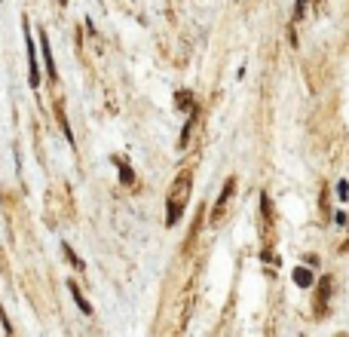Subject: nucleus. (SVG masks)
<instances>
[{
    "label": "nucleus",
    "instance_id": "f257e3e1",
    "mask_svg": "<svg viewBox=\"0 0 349 337\" xmlns=\"http://www.w3.org/2000/svg\"><path fill=\"white\" fill-rule=\"evenodd\" d=\"M190 187H193V175L190 169H181L169 187V196H166V227H175L187 209V199H190Z\"/></svg>",
    "mask_w": 349,
    "mask_h": 337
},
{
    "label": "nucleus",
    "instance_id": "f03ea898",
    "mask_svg": "<svg viewBox=\"0 0 349 337\" xmlns=\"http://www.w3.org/2000/svg\"><path fill=\"white\" fill-rule=\"evenodd\" d=\"M233 190H236V178H227V184H224V190H221V196H218V203H215V209H212V224H221V221H224L227 206H230V199H233Z\"/></svg>",
    "mask_w": 349,
    "mask_h": 337
},
{
    "label": "nucleus",
    "instance_id": "7ed1b4c3",
    "mask_svg": "<svg viewBox=\"0 0 349 337\" xmlns=\"http://www.w3.org/2000/svg\"><path fill=\"white\" fill-rule=\"evenodd\" d=\"M328 301H331V276H322V279H319V288H316L313 313H316V316H325V313H328Z\"/></svg>",
    "mask_w": 349,
    "mask_h": 337
},
{
    "label": "nucleus",
    "instance_id": "20e7f679",
    "mask_svg": "<svg viewBox=\"0 0 349 337\" xmlns=\"http://www.w3.org/2000/svg\"><path fill=\"white\" fill-rule=\"evenodd\" d=\"M25 46H28V83L31 89L40 86V71H37V52H34V43H31V34L25 31Z\"/></svg>",
    "mask_w": 349,
    "mask_h": 337
},
{
    "label": "nucleus",
    "instance_id": "39448f33",
    "mask_svg": "<svg viewBox=\"0 0 349 337\" xmlns=\"http://www.w3.org/2000/svg\"><path fill=\"white\" fill-rule=\"evenodd\" d=\"M40 49H43V61H46V74H49V80L55 83L58 77H55V61H52V49H49V37H46V31L40 28Z\"/></svg>",
    "mask_w": 349,
    "mask_h": 337
},
{
    "label": "nucleus",
    "instance_id": "423d86ee",
    "mask_svg": "<svg viewBox=\"0 0 349 337\" xmlns=\"http://www.w3.org/2000/svg\"><path fill=\"white\" fill-rule=\"evenodd\" d=\"M67 291H71V298L77 301V307H80V310H83L86 316H92V304H89V301L83 298V291H80V285H77L74 279H67Z\"/></svg>",
    "mask_w": 349,
    "mask_h": 337
},
{
    "label": "nucleus",
    "instance_id": "0eeeda50",
    "mask_svg": "<svg viewBox=\"0 0 349 337\" xmlns=\"http://www.w3.org/2000/svg\"><path fill=\"white\" fill-rule=\"evenodd\" d=\"M55 117H58L61 132L67 135V144H74V132H71V126H67V117H64V104H61V98H55Z\"/></svg>",
    "mask_w": 349,
    "mask_h": 337
},
{
    "label": "nucleus",
    "instance_id": "6e6552de",
    "mask_svg": "<svg viewBox=\"0 0 349 337\" xmlns=\"http://www.w3.org/2000/svg\"><path fill=\"white\" fill-rule=\"evenodd\" d=\"M113 163L120 166V181H123V184H132V181H135V172L129 169V163H126V156H113Z\"/></svg>",
    "mask_w": 349,
    "mask_h": 337
},
{
    "label": "nucleus",
    "instance_id": "1a4fd4ad",
    "mask_svg": "<svg viewBox=\"0 0 349 337\" xmlns=\"http://www.w3.org/2000/svg\"><path fill=\"white\" fill-rule=\"evenodd\" d=\"M294 285H300V288H313V273H310L307 267H297V270H294Z\"/></svg>",
    "mask_w": 349,
    "mask_h": 337
},
{
    "label": "nucleus",
    "instance_id": "9d476101",
    "mask_svg": "<svg viewBox=\"0 0 349 337\" xmlns=\"http://www.w3.org/2000/svg\"><path fill=\"white\" fill-rule=\"evenodd\" d=\"M175 98H178V107H181V110H196V101H193V92H187V89H181V92H178Z\"/></svg>",
    "mask_w": 349,
    "mask_h": 337
},
{
    "label": "nucleus",
    "instance_id": "9b49d317",
    "mask_svg": "<svg viewBox=\"0 0 349 337\" xmlns=\"http://www.w3.org/2000/svg\"><path fill=\"white\" fill-rule=\"evenodd\" d=\"M0 325H3L6 337H15V331H12V322H9V316H6V310H3V304H0Z\"/></svg>",
    "mask_w": 349,
    "mask_h": 337
},
{
    "label": "nucleus",
    "instance_id": "f8f14e48",
    "mask_svg": "<svg viewBox=\"0 0 349 337\" xmlns=\"http://www.w3.org/2000/svg\"><path fill=\"white\" fill-rule=\"evenodd\" d=\"M61 249H64V258H67V261H71V264H74V267H77V270H83V261H80V258H77V255H74V249H71V245H67V242H64V245H61Z\"/></svg>",
    "mask_w": 349,
    "mask_h": 337
},
{
    "label": "nucleus",
    "instance_id": "ddd939ff",
    "mask_svg": "<svg viewBox=\"0 0 349 337\" xmlns=\"http://www.w3.org/2000/svg\"><path fill=\"white\" fill-rule=\"evenodd\" d=\"M307 12V0H294V18H304Z\"/></svg>",
    "mask_w": 349,
    "mask_h": 337
},
{
    "label": "nucleus",
    "instance_id": "4468645a",
    "mask_svg": "<svg viewBox=\"0 0 349 337\" xmlns=\"http://www.w3.org/2000/svg\"><path fill=\"white\" fill-rule=\"evenodd\" d=\"M337 193H340V199H346V196H349V184H346V181L337 184Z\"/></svg>",
    "mask_w": 349,
    "mask_h": 337
},
{
    "label": "nucleus",
    "instance_id": "2eb2a0df",
    "mask_svg": "<svg viewBox=\"0 0 349 337\" xmlns=\"http://www.w3.org/2000/svg\"><path fill=\"white\" fill-rule=\"evenodd\" d=\"M343 252H349V239H346V242H343Z\"/></svg>",
    "mask_w": 349,
    "mask_h": 337
},
{
    "label": "nucleus",
    "instance_id": "dca6fc26",
    "mask_svg": "<svg viewBox=\"0 0 349 337\" xmlns=\"http://www.w3.org/2000/svg\"><path fill=\"white\" fill-rule=\"evenodd\" d=\"M58 3H61V6H67V0H58Z\"/></svg>",
    "mask_w": 349,
    "mask_h": 337
},
{
    "label": "nucleus",
    "instance_id": "f3484780",
    "mask_svg": "<svg viewBox=\"0 0 349 337\" xmlns=\"http://www.w3.org/2000/svg\"><path fill=\"white\" fill-rule=\"evenodd\" d=\"M337 337H346V334H337Z\"/></svg>",
    "mask_w": 349,
    "mask_h": 337
}]
</instances>
